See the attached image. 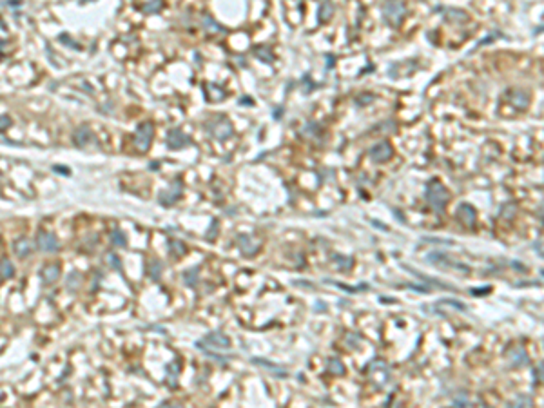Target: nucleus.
Returning <instances> with one entry per match:
<instances>
[{"label":"nucleus","mask_w":544,"mask_h":408,"mask_svg":"<svg viewBox=\"0 0 544 408\" xmlns=\"http://www.w3.org/2000/svg\"><path fill=\"white\" fill-rule=\"evenodd\" d=\"M165 372H167V383H169V387H176V383H178V374H180V365L178 363L167 365Z\"/></svg>","instance_id":"26"},{"label":"nucleus","mask_w":544,"mask_h":408,"mask_svg":"<svg viewBox=\"0 0 544 408\" xmlns=\"http://www.w3.org/2000/svg\"><path fill=\"white\" fill-rule=\"evenodd\" d=\"M238 247H240L243 256L252 258V256H256V254L260 252L261 243L260 241H254V238L249 236V234H240V236H238Z\"/></svg>","instance_id":"11"},{"label":"nucleus","mask_w":544,"mask_h":408,"mask_svg":"<svg viewBox=\"0 0 544 408\" xmlns=\"http://www.w3.org/2000/svg\"><path fill=\"white\" fill-rule=\"evenodd\" d=\"M91 140H93V133H91V129L87 125H80V127L73 133V142H75L78 147H85Z\"/></svg>","instance_id":"17"},{"label":"nucleus","mask_w":544,"mask_h":408,"mask_svg":"<svg viewBox=\"0 0 544 408\" xmlns=\"http://www.w3.org/2000/svg\"><path fill=\"white\" fill-rule=\"evenodd\" d=\"M250 361H252V363H254V365H258V367H261V369H265V370H269V372L276 374V376H278V378H280V379H285V378H287V376H289V372H287V370L281 369L280 365H276V363H272V361H269V359L252 358V359H250Z\"/></svg>","instance_id":"16"},{"label":"nucleus","mask_w":544,"mask_h":408,"mask_svg":"<svg viewBox=\"0 0 544 408\" xmlns=\"http://www.w3.org/2000/svg\"><path fill=\"white\" fill-rule=\"evenodd\" d=\"M60 272H62L60 263H47V265H44V267L40 269L42 283H44V285L55 283L56 279H58V276H60Z\"/></svg>","instance_id":"15"},{"label":"nucleus","mask_w":544,"mask_h":408,"mask_svg":"<svg viewBox=\"0 0 544 408\" xmlns=\"http://www.w3.org/2000/svg\"><path fill=\"white\" fill-rule=\"evenodd\" d=\"M368 155H370V158L374 160L375 164H384V162H388V160L392 158L394 149H392L390 142L383 140V142H377V144H374L372 147H370Z\"/></svg>","instance_id":"7"},{"label":"nucleus","mask_w":544,"mask_h":408,"mask_svg":"<svg viewBox=\"0 0 544 408\" xmlns=\"http://www.w3.org/2000/svg\"><path fill=\"white\" fill-rule=\"evenodd\" d=\"M332 259L336 261L338 269H341V270H350L352 267H354V258H350V256H341V254H334V256H332Z\"/></svg>","instance_id":"24"},{"label":"nucleus","mask_w":544,"mask_h":408,"mask_svg":"<svg viewBox=\"0 0 544 408\" xmlns=\"http://www.w3.org/2000/svg\"><path fill=\"white\" fill-rule=\"evenodd\" d=\"M107 259H109V265H111V267H113V269H116V270H122V263H120V258H118V256H116V254H113V252H111V254H107Z\"/></svg>","instance_id":"35"},{"label":"nucleus","mask_w":544,"mask_h":408,"mask_svg":"<svg viewBox=\"0 0 544 408\" xmlns=\"http://www.w3.org/2000/svg\"><path fill=\"white\" fill-rule=\"evenodd\" d=\"M426 263L430 265H435V267H441V269H450V270H461V272H470V267L468 265H464V263H459V261H455V259L448 258L446 254L443 252H428L426 254Z\"/></svg>","instance_id":"6"},{"label":"nucleus","mask_w":544,"mask_h":408,"mask_svg":"<svg viewBox=\"0 0 544 408\" xmlns=\"http://www.w3.org/2000/svg\"><path fill=\"white\" fill-rule=\"evenodd\" d=\"M111 241H113V245H116V247H125V245H127V236H125V232H122L120 229H115L111 232Z\"/></svg>","instance_id":"29"},{"label":"nucleus","mask_w":544,"mask_h":408,"mask_svg":"<svg viewBox=\"0 0 544 408\" xmlns=\"http://www.w3.org/2000/svg\"><path fill=\"white\" fill-rule=\"evenodd\" d=\"M196 349H200L201 352H205L207 356L209 354H218L223 352V350L230 349V339L225 336L223 332H210L207 334L205 338L198 339L196 341Z\"/></svg>","instance_id":"2"},{"label":"nucleus","mask_w":544,"mask_h":408,"mask_svg":"<svg viewBox=\"0 0 544 408\" xmlns=\"http://www.w3.org/2000/svg\"><path fill=\"white\" fill-rule=\"evenodd\" d=\"M441 301H443V303L452 305V307H455V309L461 310V312H464V310H466V305L461 303V301H455V299H441Z\"/></svg>","instance_id":"37"},{"label":"nucleus","mask_w":544,"mask_h":408,"mask_svg":"<svg viewBox=\"0 0 544 408\" xmlns=\"http://www.w3.org/2000/svg\"><path fill=\"white\" fill-rule=\"evenodd\" d=\"M327 367H329L330 372L336 374V376H343V374H345V365L341 363L338 358H330L329 363H327Z\"/></svg>","instance_id":"28"},{"label":"nucleus","mask_w":544,"mask_h":408,"mask_svg":"<svg viewBox=\"0 0 544 408\" xmlns=\"http://www.w3.org/2000/svg\"><path fill=\"white\" fill-rule=\"evenodd\" d=\"M515 212H517V205L515 204H506V205H503V209H501V216L506 219L514 218Z\"/></svg>","instance_id":"34"},{"label":"nucleus","mask_w":544,"mask_h":408,"mask_svg":"<svg viewBox=\"0 0 544 408\" xmlns=\"http://www.w3.org/2000/svg\"><path fill=\"white\" fill-rule=\"evenodd\" d=\"M162 269H164V267H162V263L158 259H151L149 263H147V272H149L153 281H158V279L162 278Z\"/></svg>","instance_id":"25"},{"label":"nucleus","mask_w":544,"mask_h":408,"mask_svg":"<svg viewBox=\"0 0 544 408\" xmlns=\"http://www.w3.org/2000/svg\"><path fill=\"white\" fill-rule=\"evenodd\" d=\"M455 218L459 219L464 227H470V229H472V227H475V223H477V210H475L470 204H461L459 207H457V210H455Z\"/></svg>","instance_id":"10"},{"label":"nucleus","mask_w":544,"mask_h":408,"mask_svg":"<svg viewBox=\"0 0 544 408\" xmlns=\"http://www.w3.org/2000/svg\"><path fill=\"white\" fill-rule=\"evenodd\" d=\"M301 135L305 136V138H312V136H318L320 135V125L316 124V122H310V124H307L301 129Z\"/></svg>","instance_id":"31"},{"label":"nucleus","mask_w":544,"mask_h":408,"mask_svg":"<svg viewBox=\"0 0 544 408\" xmlns=\"http://www.w3.org/2000/svg\"><path fill=\"white\" fill-rule=\"evenodd\" d=\"M325 283L334 285V287H338V289H343L345 292H350V294H356V292H361V290H368L370 289L366 283H360L358 287H349V285L340 283V281H334V279H325Z\"/></svg>","instance_id":"21"},{"label":"nucleus","mask_w":544,"mask_h":408,"mask_svg":"<svg viewBox=\"0 0 544 408\" xmlns=\"http://www.w3.org/2000/svg\"><path fill=\"white\" fill-rule=\"evenodd\" d=\"M169 250L171 254L175 256V258H180V256H183V254H187V247H185L183 241H178V239H171L169 241Z\"/></svg>","instance_id":"27"},{"label":"nucleus","mask_w":544,"mask_h":408,"mask_svg":"<svg viewBox=\"0 0 544 408\" xmlns=\"http://www.w3.org/2000/svg\"><path fill=\"white\" fill-rule=\"evenodd\" d=\"M492 290L494 289H492L490 285H486V287H481V289H470V294H472V296H488Z\"/></svg>","instance_id":"36"},{"label":"nucleus","mask_w":544,"mask_h":408,"mask_svg":"<svg viewBox=\"0 0 544 408\" xmlns=\"http://www.w3.org/2000/svg\"><path fill=\"white\" fill-rule=\"evenodd\" d=\"M334 4L330 2V0H323L320 4V22H329L330 18H332V15H334Z\"/></svg>","instance_id":"22"},{"label":"nucleus","mask_w":544,"mask_h":408,"mask_svg":"<svg viewBox=\"0 0 544 408\" xmlns=\"http://www.w3.org/2000/svg\"><path fill=\"white\" fill-rule=\"evenodd\" d=\"M183 281H185V285H189V287H196L198 281H200V267L196 265V267H190V269L185 270Z\"/></svg>","instance_id":"20"},{"label":"nucleus","mask_w":544,"mask_h":408,"mask_svg":"<svg viewBox=\"0 0 544 408\" xmlns=\"http://www.w3.org/2000/svg\"><path fill=\"white\" fill-rule=\"evenodd\" d=\"M214 229H218V219H212V223H210V229H209V234H207V239H214V236H216Z\"/></svg>","instance_id":"39"},{"label":"nucleus","mask_w":544,"mask_h":408,"mask_svg":"<svg viewBox=\"0 0 544 408\" xmlns=\"http://www.w3.org/2000/svg\"><path fill=\"white\" fill-rule=\"evenodd\" d=\"M153 136H155V125L151 122H142L135 131V136H133V144H135L136 151L138 153H147L151 147V142H153Z\"/></svg>","instance_id":"5"},{"label":"nucleus","mask_w":544,"mask_h":408,"mask_svg":"<svg viewBox=\"0 0 544 408\" xmlns=\"http://www.w3.org/2000/svg\"><path fill=\"white\" fill-rule=\"evenodd\" d=\"M424 198L428 202V205L435 212H444L446 205L450 202V193L448 189L441 184L439 180H430L426 184V191H424Z\"/></svg>","instance_id":"1"},{"label":"nucleus","mask_w":544,"mask_h":408,"mask_svg":"<svg viewBox=\"0 0 544 408\" xmlns=\"http://www.w3.org/2000/svg\"><path fill=\"white\" fill-rule=\"evenodd\" d=\"M11 125L9 116H0V131H5Z\"/></svg>","instance_id":"38"},{"label":"nucleus","mask_w":544,"mask_h":408,"mask_svg":"<svg viewBox=\"0 0 544 408\" xmlns=\"http://www.w3.org/2000/svg\"><path fill=\"white\" fill-rule=\"evenodd\" d=\"M423 239H426V241H434V243H444V245L454 243V241H450V239H441V238H423Z\"/></svg>","instance_id":"40"},{"label":"nucleus","mask_w":544,"mask_h":408,"mask_svg":"<svg viewBox=\"0 0 544 408\" xmlns=\"http://www.w3.org/2000/svg\"><path fill=\"white\" fill-rule=\"evenodd\" d=\"M36 247L42 252H56V250L60 249V243H58V238L53 232L40 230V232L36 234Z\"/></svg>","instance_id":"8"},{"label":"nucleus","mask_w":544,"mask_h":408,"mask_svg":"<svg viewBox=\"0 0 544 408\" xmlns=\"http://www.w3.org/2000/svg\"><path fill=\"white\" fill-rule=\"evenodd\" d=\"M510 104L515 105L517 109H526L530 105V93L528 91L521 89V87H515L508 93Z\"/></svg>","instance_id":"14"},{"label":"nucleus","mask_w":544,"mask_h":408,"mask_svg":"<svg viewBox=\"0 0 544 408\" xmlns=\"http://www.w3.org/2000/svg\"><path fill=\"white\" fill-rule=\"evenodd\" d=\"M506 358L510 359V363H512L514 369H521V367H526V365L530 363L528 354H526V350H524L523 347H514V349H510L508 352H506Z\"/></svg>","instance_id":"13"},{"label":"nucleus","mask_w":544,"mask_h":408,"mask_svg":"<svg viewBox=\"0 0 544 408\" xmlns=\"http://www.w3.org/2000/svg\"><path fill=\"white\" fill-rule=\"evenodd\" d=\"M205 129L209 131V135L212 136V138L223 142V140L232 136L234 127H232V124H230V120L227 118V116L216 115V116H212L209 122H205Z\"/></svg>","instance_id":"4"},{"label":"nucleus","mask_w":544,"mask_h":408,"mask_svg":"<svg viewBox=\"0 0 544 408\" xmlns=\"http://www.w3.org/2000/svg\"><path fill=\"white\" fill-rule=\"evenodd\" d=\"M15 276V265L7 258L0 259V279H11Z\"/></svg>","instance_id":"23"},{"label":"nucleus","mask_w":544,"mask_h":408,"mask_svg":"<svg viewBox=\"0 0 544 408\" xmlns=\"http://www.w3.org/2000/svg\"><path fill=\"white\" fill-rule=\"evenodd\" d=\"M167 145H169V149H183V147L190 145V138L185 135L183 131L173 129L167 135Z\"/></svg>","instance_id":"12"},{"label":"nucleus","mask_w":544,"mask_h":408,"mask_svg":"<svg viewBox=\"0 0 544 408\" xmlns=\"http://www.w3.org/2000/svg\"><path fill=\"white\" fill-rule=\"evenodd\" d=\"M13 250H15V254L18 258H25V256L31 254V241L27 238H18L13 243Z\"/></svg>","instance_id":"19"},{"label":"nucleus","mask_w":544,"mask_h":408,"mask_svg":"<svg viewBox=\"0 0 544 408\" xmlns=\"http://www.w3.org/2000/svg\"><path fill=\"white\" fill-rule=\"evenodd\" d=\"M181 193H183V185H181L180 180H176L169 189L162 191L160 195H158V202L162 205H165V207H169V205H173L175 202H178L181 198Z\"/></svg>","instance_id":"9"},{"label":"nucleus","mask_w":544,"mask_h":408,"mask_svg":"<svg viewBox=\"0 0 544 408\" xmlns=\"http://www.w3.org/2000/svg\"><path fill=\"white\" fill-rule=\"evenodd\" d=\"M201 24H203V29H207L209 33H218V31H221V25L216 24L214 20H212V16H209V15H205L203 18H201Z\"/></svg>","instance_id":"30"},{"label":"nucleus","mask_w":544,"mask_h":408,"mask_svg":"<svg viewBox=\"0 0 544 408\" xmlns=\"http://www.w3.org/2000/svg\"><path fill=\"white\" fill-rule=\"evenodd\" d=\"M381 13H383L384 22L392 27H397V25L403 22L404 15H406V5H404L403 0H384L383 5H381Z\"/></svg>","instance_id":"3"},{"label":"nucleus","mask_w":544,"mask_h":408,"mask_svg":"<svg viewBox=\"0 0 544 408\" xmlns=\"http://www.w3.org/2000/svg\"><path fill=\"white\" fill-rule=\"evenodd\" d=\"M541 376H543V365L535 369V381H541Z\"/></svg>","instance_id":"41"},{"label":"nucleus","mask_w":544,"mask_h":408,"mask_svg":"<svg viewBox=\"0 0 544 408\" xmlns=\"http://www.w3.org/2000/svg\"><path fill=\"white\" fill-rule=\"evenodd\" d=\"M443 13H444V18L450 20V22H466V20H468L466 11L457 9V7H444Z\"/></svg>","instance_id":"18"},{"label":"nucleus","mask_w":544,"mask_h":408,"mask_svg":"<svg viewBox=\"0 0 544 408\" xmlns=\"http://www.w3.org/2000/svg\"><path fill=\"white\" fill-rule=\"evenodd\" d=\"M162 5H164L162 0H149L142 9H144V13H158L162 9Z\"/></svg>","instance_id":"32"},{"label":"nucleus","mask_w":544,"mask_h":408,"mask_svg":"<svg viewBox=\"0 0 544 408\" xmlns=\"http://www.w3.org/2000/svg\"><path fill=\"white\" fill-rule=\"evenodd\" d=\"M65 285H67V289L69 290H78V287H80V274L71 272L67 281H65Z\"/></svg>","instance_id":"33"}]
</instances>
